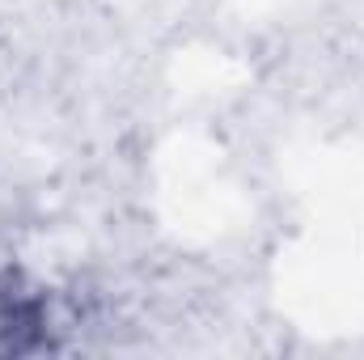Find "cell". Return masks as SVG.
Masks as SVG:
<instances>
[{
	"mask_svg": "<svg viewBox=\"0 0 364 360\" xmlns=\"http://www.w3.org/2000/svg\"><path fill=\"white\" fill-rule=\"evenodd\" d=\"M51 297L21 271H0V356L51 348Z\"/></svg>",
	"mask_w": 364,
	"mask_h": 360,
	"instance_id": "6da1fadb",
	"label": "cell"
}]
</instances>
